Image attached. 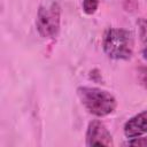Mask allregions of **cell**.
I'll return each mask as SVG.
<instances>
[{
    "label": "cell",
    "instance_id": "cell-1",
    "mask_svg": "<svg viewBox=\"0 0 147 147\" xmlns=\"http://www.w3.org/2000/svg\"><path fill=\"white\" fill-rule=\"evenodd\" d=\"M77 95L85 109L98 117L111 114L117 106L115 96L101 88L80 86L77 88Z\"/></svg>",
    "mask_w": 147,
    "mask_h": 147
},
{
    "label": "cell",
    "instance_id": "cell-2",
    "mask_svg": "<svg viewBox=\"0 0 147 147\" xmlns=\"http://www.w3.org/2000/svg\"><path fill=\"white\" fill-rule=\"evenodd\" d=\"M102 47L110 59L129 60L134 48L133 34L125 29L109 28L103 34Z\"/></svg>",
    "mask_w": 147,
    "mask_h": 147
},
{
    "label": "cell",
    "instance_id": "cell-3",
    "mask_svg": "<svg viewBox=\"0 0 147 147\" xmlns=\"http://www.w3.org/2000/svg\"><path fill=\"white\" fill-rule=\"evenodd\" d=\"M60 22L61 9L56 2L42 5L39 7L37 13L36 26L38 33L42 38H56L60 31Z\"/></svg>",
    "mask_w": 147,
    "mask_h": 147
},
{
    "label": "cell",
    "instance_id": "cell-4",
    "mask_svg": "<svg viewBox=\"0 0 147 147\" xmlns=\"http://www.w3.org/2000/svg\"><path fill=\"white\" fill-rule=\"evenodd\" d=\"M113 137L101 121L90 122L86 131V146H113Z\"/></svg>",
    "mask_w": 147,
    "mask_h": 147
},
{
    "label": "cell",
    "instance_id": "cell-5",
    "mask_svg": "<svg viewBox=\"0 0 147 147\" xmlns=\"http://www.w3.org/2000/svg\"><path fill=\"white\" fill-rule=\"evenodd\" d=\"M147 133V110L141 111L131 117L124 125V134L126 138H136Z\"/></svg>",
    "mask_w": 147,
    "mask_h": 147
},
{
    "label": "cell",
    "instance_id": "cell-6",
    "mask_svg": "<svg viewBox=\"0 0 147 147\" xmlns=\"http://www.w3.org/2000/svg\"><path fill=\"white\" fill-rule=\"evenodd\" d=\"M139 26V36H140V44H141V54L145 60H147V20L140 18L137 22Z\"/></svg>",
    "mask_w": 147,
    "mask_h": 147
},
{
    "label": "cell",
    "instance_id": "cell-7",
    "mask_svg": "<svg viewBox=\"0 0 147 147\" xmlns=\"http://www.w3.org/2000/svg\"><path fill=\"white\" fill-rule=\"evenodd\" d=\"M99 0H83V10L87 15H92L96 11Z\"/></svg>",
    "mask_w": 147,
    "mask_h": 147
},
{
    "label": "cell",
    "instance_id": "cell-8",
    "mask_svg": "<svg viewBox=\"0 0 147 147\" xmlns=\"http://www.w3.org/2000/svg\"><path fill=\"white\" fill-rule=\"evenodd\" d=\"M138 80L147 90V67H141L138 69Z\"/></svg>",
    "mask_w": 147,
    "mask_h": 147
},
{
    "label": "cell",
    "instance_id": "cell-9",
    "mask_svg": "<svg viewBox=\"0 0 147 147\" xmlns=\"http://www.w3.org/2000/svg\"><path fill=\"white\" fill-rule=\"evenodd\" d=\"M127 145H130V146L147 147V137H136V138H131V140L127 141Z\"/></svg>",
    "mask_w": 147,
    "mask_h": 147
}]
</instances>
